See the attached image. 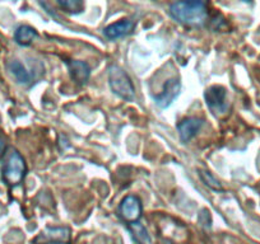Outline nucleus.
Masks as SVG:
<instances>
[{"label":"nucleus","instance_id":"nucleus-14","mask_svg":"<svg viewBox=\"0 0 260 244\" xmlns=\"http://www.w3.org/2000/svg\"><path fill=\"white\" fill-rule=\"evenodd\" d=\"M130 228L132 231L134 233V235L144 244H151V238H149L148 233H147L146 228L143 225H141L139 223H130Z\"/></svg>","mask_w":260,"mask_h":244},{"label":"nucleus","instance_id":"nucleus-15","mask_svg":"<svg viewBox=\"0 0 260 244\" xmlns=\"http://www.w3.org/2000/svg\"><path fill=\"white\" fill-rule=\"evenodd\" d=\"M201 177H202V179H203L204 183H206L208 187H211L212 190H217V191L222 190L221 183H219V182L217 181V179L214 178L211 173H208V172H206V171H201Z\"/></svg>","mask_w":260,"mask_h":244},{"label":"nucleus","instance_id":"nucleus-2","mask_svg":"<svg viewBox=\"0 0 260 244\" xmlns=\"http://www.w3.org/2000/svg\"><path fill=\"white\" fill-rule=\"evenodd\" d=\"M109 83L112 92L125 101H133L136 91L129 75L119 66H111L109 69Z\"/></svg>","mask_w":260,"mask_h":244},{"label":"nucleus","instance_id":"nucleus-10","mask_svg":"<svg viewBox=\"0 0 260 244\" xmlns=\"http://www.w3.org/2000/svg\"><path fill=\"white\" fill-rule=\"evenodd\" d=\"M69 74H71L72 79L76 82L79 86H84L88 82L89 74V66L87 65L84 61H78V60H71L68 63Z\"/></svg>","mask_w":260,"mask_h":244},{"label":"nucleus","instance_id":"nucleus-12","mask_svg":"<svg viewBox=\"0 0 260 244\" xmlns=\"http://www.w3.org/2000/svg\"><path fill=\"white\" fill-rule=\"evenodd\" d=\"M37 37L36 29L32 28V27L26 26H19L18 28L16 29V33H14V39L17 41V44L22 45V46H28V45L32 44L35 38Z\"/></svg>","mask_w":260,"mask_h":244},{"label":"nucleus","instance_id":"nucleus-8","mask_svg":"<svg viewBox=\"0 0 260 244\" xmlns=\"http://www.w3.org/2000/svg\"><path fill=\"white\" fill-rule=\"evenodd\" d=\"M202 126H203V121L201 118H197V117H190V118L182 119L179 125H177V131H179L180 139L182 141H185V143H187V141L191 140L198 134Z\"/></svg>","mask_w":260,"mask_h":244},{"label":"nucleus","instance_id":"nucleus-9","mask_svg":"<svg viewBox=\"0 0 260 244\" xmlns=\"http://www.w3.org/2000/svg\"><path fill=\"white\" fill-rule=\"evenodd\" d=\"M134 22L130 19H122L121 22H116L104 29V36L109 39H117L126 36L134 29Z\"/></svg>","mask_w":260,"mask_h":244},{"label":"nucleus","instance_id":"nucleus-3","mask_svg":"<svg viewBox=\"0 0 260 244\" xmlns=\"http://www.w3.org/2000/svg\"><path fill=\"white\" fill-rule=\"evenodd\" d=\"M26 173V163L19 153L13 151L3 171L4 181L11 186L19 185Z\"/></svg>","mask_w":260,"mask_h":244},{"label":"nucleus","instance_id":"nucleus-5","mask_svg":"<svg viewBox=\"0 0 260 244\" xmlns=\"http://www.w3.org/2000/svg\"><path fill=\"white\" fill-rule=\"evenodd\" d=\"M180 91H181V83L179 79H170L165 83L164 91L159 93V96H153L154 102L161 108H167L172 103V101L179 96Z\"/></svg>","mask_w":260,"mask_h":244},{"label":"nucleus","instance_id":"nucleus-6","mask_svg":"<svg viewBox=\"0 0 260 244\" xmlns=\"http://www.w3.org/2000/svg\"><path fill=\"white\" fill-rule=\"evenodd\" d=\"M120 213H121V216L125 220H127L129 223H136V221L141 218L142 214L141 200H139L137 196H126V197L121 201Z\"/></svg>","mask_w":260,"mask_h":244},{"label":"nucleus","instance_id":"nucleus-11","mask_svg":"<svg viewBox=\"0 0 260 244\" xmlns=\"http://www.w3.org/2000/svg\"><path fill=\"white\" fill-rule=\"evenodd\" d=\"M8 69L12 73V75L16 78V80L22 86H29V84L34 82V74L21 63L18 60H13L8 64Z\"/></svg>","mask_w":260,"mask_h":244},{"label":"nucleus","instance_id":"nucleus-16","mask_svg":"<svg viewBox=\"0 0 260 244\" xmlns=\"http://www.w3.org/2000/svg\"><path fill=\"white\" fill-rule=\"evenodd\" d=\"M4 151H6V143H4L3 139L0 138V158L3 156Z\"/></svg>","mask_w":260,"mask_h":244},{"label":"nucleus","instance_id":"nucleus-7","mask_svg":"<svg viewBox=\"0 0 260 244\" xmlns=\"http://www.w3.org/2000/svg\"><path fill=\"white\" fill-rule=\"evenodd\" d=\"M71 238V230L68 228H46L37 238L41 244L67 243Z\"/></svg>","mask_w":260,"mask_h":244},{"label":"nucleus","instance_id":"nucleus-13","mask_svg":"<svg viewBox=\"0 0 260 244\" xmlns=\"http://www.w3.org/2000/svg\"><path fill=\"white\" fill-rule=\"evenodd\" d=\"M57 6L61 7L65 12L77 14L83 11L84 4L82 2H79V0H59Z\"/></svg>","mask_w":260,"mask_h":244},{"label":"nucleus","instance_id":"nucleus-4","mask_svg":"<svg viewBox=\"0 0 260 244\" xmlns=\"http://www.w3.org/2000/svg\"><path fill=\"white\" fill-rule=\"evenodd\" d=\"M204 99L208 108L214 114H222L227 111V92L226 88L221 86L209 87L204 93Z\"/></svg>","mask_w":260,"mask_h":244},{"label":"nucleus","instance_id":"nucleus-1","mask_svg":"<svg viewBox=\"0 0 260 244\" xmlns=\"http://www.w3.org/2000/svg\"><path fill=\"white\" fill-rule=\"evenodd\" d=\"M170 14L174 19L187 26H202L208 18L207 6L203 2H177L170 7Z\"/></svg>","mask_w":260,"mask_h":244}]
</instances>
